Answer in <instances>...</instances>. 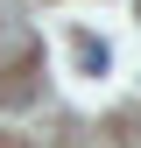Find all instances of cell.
I'll return each mask as SVG.
<instances>
[{"label": "cell", "mask_w": 141, "mask_h": 148, "mask_svg": "<svg viewBox=\"0 0 141 148\" xmlns=\"http://www.w3.org/2000/svg\"><path fill=\"white\" fill-rule=\"evenodd\" d=\"M78 64H85V71H106V42H92V35H85V42H78Z\"/></svg>", "instance_id": "obj_1"}]
</instances>
